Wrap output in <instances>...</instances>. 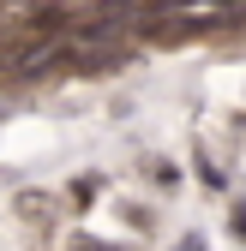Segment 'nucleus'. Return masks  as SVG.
Masks as SVG:
<instances>
[{
	"label": "nucleus",
	"instance_id": "obj_1",
	"mask_svg": "<svg viewBox=\"0 0 246 251\" xmlns=\"http://www.w3.org/2000/svg\"><path fill=\"white\" fill-rule=\"evenodd\" d=\"M180 251H204V239H198V233H186V239H180Z\"/></svg>",
	"mask_w": 246,
	"mask_h": 251
}]
</instances>
